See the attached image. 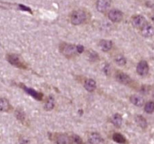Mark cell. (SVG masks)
<instances>
[{
  "mask_svg": "<svg viewBox=\"0 0 154 144\" xmlns=\"http://www.w3.org/2000/svg\"><path fill=\"white\" fill-rule=\"evenodd\" d=\"M84 47L81 45L69 44L67 43H62L59 46V50L61 53L67 58H71L75 56L78 54H80L83 52Z\"/></svg>",
  "mask_w": 154,
  "mask_h": 144,
  "instance_id": "cell-1",
  "label": "cell"
},
{
  "mask_svg": "<svg viewBox=\"0 0 154 144\" xmlns=\"http://www.w3.org/2000/svg\"><path fill=\"white\" fill-rule=\"evenodd\" d=\"M6 59L11 65H14V67L19 68L26 69L27 68V65L25 63L19 55L15 53H8L6 55Z\"/></svg>",
  "mask_w": 154,
  "mask_h": 144,
  "instance_id": "cell-2",
  "label": "cell"
},
{
  "mask_svg": "<svg viewBox=\"0 0 154 144\" xmlns=\"http://www.w3.org/2000/svg\"><path fill=\"white\" fill-rule=\"evenodd\" d=\"M87 19V14L83 10H76L72 12L71 15V23L75 25L78 26L83 23Z\"/></svg>",
  "mask_w": 154,
  "mask_h": 144,
  "instance_id": "cell-3",
  "label": "cell"
},
{
  "mask_svg": "<svg viewBox=\"0 0 154 144\" xmlns=\"http://www.w3.org/2000/svg\"><path fill=\"white\" fill-rule=\"evenodd\" d=\"M108 18L114 23L120 22L123 19V13L117 9H113L108 12Z\"/></svg>",
  "mask_w": 154,
  "mask_h": 144,
  "instance_id": "cell-4",
  "label": "cell"
},
{
  "mask_svg": "<svg viewBox=\"0 0 154 144\" xmlns=\"http://www.w3.org/2000/svg\"><path fill=\"white\" fill-rule=\"evenodd\" d=\"M115 78L119 83L127 85L131 83V78L126 74L123 73L121 71H117L115 74Z\"/></svg>",
  "mask_w": 154,
  "mask_h": 144,
  "instance_id": "cell-5",
  "label": "cell"
},
{
  "mask_svg": "<svg viewBox=\"0 0 154 144\" xmlns=\"http://www.w3.org/2000/svg\"><path fill=\"white\" fill-rule=\"evenodd\" d=\"M0 8H17L21 11H29L30 13H32V10L30 8L26 7V5H14V4H10L7 3V2H0Z\"/></svg>",
  "mask_w": 154,
  "mask_h": 144,
  "instance_id": "cell-6",
  "label": "cell"
},
{
  "mask_svg": "<svg viewBox=\"0 0 154 144\" xmlns=\"http://www.w3.org/2000/svg\"><path fill=\"white\" fill-rule=\"evenodd\" d=\"M138 74L141 76H145L147 75L148 71H149V65L147 64V62L144 60H142L138 64L136 68Z\"/></svg>",
  "mask_w": 154,
  "mask_h": 144,
  "instance_id": "cell-7",
  "label": "cell"
},
{
  "mask_svg": "<svg viewBox=\"0 0 154 144\" xmlns=\"http://www.w3.org/2000/svg\"><path fill=\"white\" fill-rule=\"evenodd\" d=\"M20 86L27 94L30 95L32 97H33V98H35V99L38 100V101H42V100L43 99V94H42V93L38 92L35 91V89H32V88L26 87V86L22 85V84L20 85Z\"/></svg>",
  "mask_w": 154,
  "mask_h": 144,
  "instance_id": "cell-8",
  "label": "cell"
},
{
  "mask_svg": "<svg viewBox=\"0 0 154 144\" xmlns=\"http://www.w3.org/2000/svg\"><path fill=\"white\" fill-rule=\"evenodd\" d=\"M111 6V0H98L96 2V8L99 12H105Z\"/></svg>",
  "mask_w": 154,
  "mask_h": 144,
  "instance_id": "cell-9",
  "label": "cell"
},
{
  "mask_svg": "<svg viewBox=\"0 0 154 144\" xmlns=\"http://www.w3.org/2000/svg\"><path fill=\"white\" fill-rule=\"evenodd\" d=\"M55 140L57 144H71L72 143L71 137L65 134H57Z\"/></svg>",
  "mask_w": 154,
  "mask_h": 144,
  "instance_id": "cell-10",
  "label": "cell"
},
{
  "mask_svg": "<svg viewBox=\"0 0 154 144\" xmlns=\"http://www.w3.org/2000/svg\"><path fill=\"white\" fill-rule=\"evenodd\" d=\"M132 23L135 28L141 29L142 26L146 23V20L143 16L137 15L133 17L132 20Z\"/></svg>",
  "mask_w": 154,
  "mask_h": 144,
  "instance_id": "cell-11",
  "label": "cell"
},
{
  "mask_svg": "<svg viewBox=\"0 0 154 144\" xmlns=\"http://www.w3.org/2000/svg\"><path fill=\"white\" fill-rule=\"evenodd\" d=\"M141 34L142 35L146 37V38H149L152 37L154 35V28L151 26L150 24L147 23H146L144 26H142L141 29Z\"/></svg>",
  "mask_w": 154,
  "mask_h": 144,
  "instance_id": "cell-12",
  "label": "cell"
},
{
  "mask_svg": "<svg viewBox=\"0 0 154 144\" xmlns=\"http://www.w3.org/2000/svg\"><path fill=\"white\" fill-rule=\"evenodd\" d=\"M102 141H103L102 137L98 133L94 132V133L90 134L89 136L88 142L90 144H100L101 143H102Z\"/></svg>",
  "mask_w": 154,
  "mask_h": 144,
  "instance_id": "cell-13",
  "label": "cell"
},
{
  "mask_svg": "<svg viewBox=\"0 0 154 144\" xmlns=\"http://www.w3.org/2000/svg\"><path fill=\"white\" fill-rule=\"evenodd\" d=\"M99 47H101L102 51L108 52L112 49L113 43L110 40H102L99 42Z\"/></svg>",
  "mask_w": 154,
  "mask_h": 144,
  "instance_id": "cell-14",
  "label": "cell"
},
{
  "mask_svg": "<svg viewBox=\"0 0 154 144\" xmlns=\"http://www.w3.org/2000/svg\"><path fill=\"white\" fill-rule=\"evenodd\" d=\"M84 88L90 92H92L96 88V83L93 79H87L84 82Z\"/></svg>",
  "mask_w": 154,
  "mask_h": 144,
  "instance_id": "cell-15",
  "label": "cell"
},
{
  "mask_svg": "<svg viewBox=\"0 0 154 144\" xmlns=\"http://www.w3.org/2000/svg\"><path fill=\"white\" fill-rule=\"evenodd\" d=\"M130 101L134 105L137 107H141L144 105V100L141 96L139 95H132L130 97Z\"/></svg>",
  "mask_w": 154,
  "mask_h": 144,
  "instance_id": "cell-16",
  "label": "cell"
},
{
  "mask_svg": "<svg viewBox=\"0 0 154 144\" xmlns=\"http://www.w3.org/2000/svg\"><path fill=\"white\" fill-rule=\"evenodd\" d=\"M11 106L7 99L0 98V111L8 112L11 110Z\"/></svg>",
  "mask_w": 154,
  "mask_h": 144,
  "instance_id": "cell-17",
  "label": "cell"
},
{
  "mask_svg": "<svg viewBox=\"0 0 154 144\" xmlns=\"http://www.w3.org/2000/svg\"><path fill=\"white\" fill-rule=\"evenodd\" d=\"M111 122L116 127H120L122 125V122H123V119H122L121 115L119 114V113H115L114 115L112 116V118H111Z\"/></svg>",
  "mask_w": 154,
  "mask_h": 144,
  "instance_id": "cell-18",
  "label": "cell"
},
{
  "mask_svg": "<svg viewBox=\"0 0 154 144\" xmlns=\"http://www.w3.org/2000/svg\"><path fill=\"white\" fill-rule=\"evenodd\" d=\"M54 104H55V101H54V98H53L52 96H49L47 98V101L45 103V109L47 111L49 110H51L54 109Z\"/></svg>",
  "mask_w": 154,
  "mask_h": 144,
  "instance_id": "cell-19",
  "label": "cell"
},
{
  "mask_svg": "<svg viewBox=\"0 0 154 144\" xmlns=\"http://www.w3.org/2000/svg\"><path fill=\"white\" fill-rule=\"evenodd\" d=\"M135 121H136V123L138 124L141 128H147V120L145 119L144 117L142 116H137L135 117Z\"/></svg>",
  "mask_w": 154,
  "mask_h": 144,
  "instance_id": "cell-20",
  "label": "cell"
},
{
  "mask_svg": "<svg viewBox=\"0 0 154 144\" xmlns=\"http://www.w3.org/2000/svg\"><path fill=\"white\" fill-rule=\"evenodd\" d=\"M113 140H114L115 142L120 144H126L127 143L126 138H125L121 134H118V133H116V134H114L113 135Z\"/></svg>",
  "mask_w": 154,
  "mask_h": 144,
  "instance_id": "cell-21",
  "label": "cell"
},
{
  "mask_svg": "<svg viewBox=\"0 0 154 144\" xmlns=\"http://www.w3.org/2000/svg\"><path fill=\"white\" fill-rule=\"evenodd\" d=\"M144 110L147 113H152L154 112V102L148 101L144 106Z\"/></svg>",
  "mask_w": 154,
  "mask_h": 144,
  "instance_id": "cell-22",
  "label": "cell"
},
{
  "mask_svg": "<svg viewBox=\"0 0 154 144\" xmlns=\"http://www.w3.org/2000/svg\"><path fill=\"white\" fill-rule=\"evenodd\" d=\"M15 116L16 117H17V119H18L19 121H21V122H23L25 120V119H26V116H25L24 113H23V112L20 110H16Z\"/></svg>",
  "mask_w": 154,
  "mask_h": 144,
  "instance_id": "cell-23",
  "label": "cell"
},
{
  "mask_svg": "<svg viewBox=\"0 0 154 144\" xmlns=\"http://www.w3.org/2000/svg\"><path fill=\"white\" fill-rule=\"evenodd\" d=\"M115 62H117V64H118L119 65H124L126 62V59L121 55H118L115 58Z\"/></svg>",
  "mask_w": 154,
  "mask_h": 144,
  "instance_id": "cell-24",
  "label": "cell"
},
{
  "mask_svg": "<svg viewBox=\"0 0 154 144\" xmlns=\"http://www.w3.org/2000/svg\"><path fill=\"white\" fill-rule=\"evenodd\" d=\"M71 139H72L73 143H75V144H83V140H82L81 138L79 136L74 135Z\"/></svg>",
  "mask_w": 154,
  "mask_h": 144,
  "instance_id": "cell-25",
  "label": "cell"
},
{
  "mask_svg": "<svg viewBox=\"0 0 154 144\" xmlns=\"http://www.w3.org/2000/svg\"><path fill=\"white\" fill-rule=\"evenodd\" d=\"M20 144H29V140L25 139V138H23V139H21L20 142Z\"/></svg>",
  "mask_w": 154,
  "mask_h": 144,
  "instance_id": "cell-26",
  "label": "cell"
},
{
  "mask_svg": "<svg viewBox=\"0 0 154 144\" xmlns=\"http://www.w3.org/2000/svg\"><path fill=\"white\" fill-rule=\"evenodd\" d=\"M153 22H154V14H153Z\"/></svg>",
  "mask_w": 154,
  "mask_h": 144,
  "instance_id": "cell-27",
  "label": "cell"
},
{
  "mask_svg": "<svg viewBox=\"0 0 154 144\" xmlns=\"http://www.w3.org/2000/svg\"><path fill=\"white\" fill-rule=\"evenodd\" d=\"M153 98H154V92H153Z\"/></svg>",
  "mask_w": 154,
  "mask_h": 144,
  "instance_id": "cell-28",
  "label": "cell"
}]
</instances>
